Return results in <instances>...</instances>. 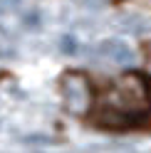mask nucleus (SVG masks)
<instances>
[{
    "label": "nucleus",
    "mask_w": 151,
    "mask_h": 153,
    "mask_svg": "<svg viewBox=\"0 0 151 153\" xmlns=\"http://www.w3.org/2000/svg\"><path fill=\"white\" fill-rule=\"evenodd\" d=\"M82 119L104 133H149V84L141 72H126L107 84L92 79Z\"/></svg>",
    "instance_id": "nucleus-1"
},
{
    "label": "nucleus",
    "mask_w": 151,
    "mask_h": 153,
    "mask_svg": "<svg viewBox=\"0 0 151 153\" xmlns=\"http://www.w3.org/2000/svg\"><path fill=\"white\" fill-rule=\"evenodd\" d=\"M62 89V99L70 114L82 116L89 106V97H92V76H87L84 72H67L60 82Z\"/></svg>",
    "instance_id": "nucleus-2"
}]
</instances>
